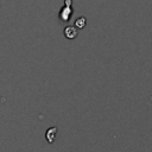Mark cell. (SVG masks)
<instances>
[{
  "label": "cell",
  "mask_w": 152,
  "mask_h": 152,
  "mask_svg": "<svg viewBox=\"0 0 152 152\" xmlns=\"http://www.w3.org/2000/svg\"><path fill=\"white\" fill-rule=\"evenodd\" d=\"M74 14V8H72V0H64V6L61 8L58 18L63 23H68Z\"/></svg>",
  "instance_id": "1"
},
{
  "label": "cell",
  "mask_w": 152,
  "mask_h": 152,
  "mask_svg": "<svg viewBox=\"0 0 152 152\" xmlns=\"http://www.w3.org/2000/svg\"><path fill=\"white\" fill-rule=\"evenodd\" d=\"M63 34H64V37L66 38V39H75L76 37H77V34H78V32H77V28L75 27V26H65L64 27V30H63Z\"/></svg>",
  "instance_id": "2"
},
{
  "label": "cell",
  "mask_w": 152,
  "mask_h": 152,
  "mask_svg": "<svg viewBox=\"0 0 152 152\" xmlns=\"http://www.w3.org/2000/svg\"><path fill=\"white\" fill-rule=\"evenodd\" d=\"M56 133H57V127H50L49 129H46V133H45V138L46 140L52 144L55 141V138H56Z\"/></svg>",
  "instance_id": "3"
},
{
  "label": "cell",
  "mask_w": 152,
  "mask_h": 152,
  "mask_svg": "<svg viewBox=\"0 0 152 152\" xmlns=\"http://www.w3.org/2000/svg\"><path fill=\"white\" fill-rule=\"evenodd\" d=\"M75 25V27L76 28H83V27H86V25H87V19H86V17H80V18H77L76 20H75V23H74Z\"/></svg>",
  "instance_id": "4"
}]
</instances>
